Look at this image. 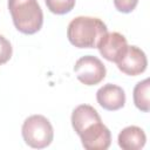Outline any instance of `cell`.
<instances>
[{
	"label": "cell",
	"mask_w": 150,
	"mask_h": 150,
	"mask_svg": "<svg viewBox=\"0 0 150 150\" xmlns=\"http://www.w3.org/2000/svg\"><path fill=\"white\" fill-rule=\"evenodd\" d=\"M47 8L56 15H63L69 13L76 4V0H45Z\"/></svg>",
	"instance_id": "7c38bea8"
},
{
	"label": "cell",
	"mask_w": 150,
	"mask_h": 150,
	"mask_svg": "<svg viewBox=\"0 0 150 150\" xmlns=\"http://www.w3.org/2000/svg\"><path fill=\"white\" fill-rule=\"evenodd\" d=\"M12 54L13 48L11 42L4 35H0V66L8 62L12 57Z\"/></svg>",
	"instance_id": "4fadbf2b"
},
{
	"label": "cell",
	"mask_w": 150,
	"mask_h": 150,
	"mask_svg": "<svg viewBox=\"0 0 150 150\" xmlns=\"http://www.w3.org/2000/svg\"><path fill=\"white\" fill-rule=\"evenodd\" d=\"M97 103L105 110L115 111L124 107L125 104V93L122 87L107 83L101 87L96 93Z\"/></svg>",
	"instance_id": "ba28073f"
},
{
	"label": "cell",
	"mask_w": 150,
	"mask_h": 150,
	"mask_svg": "<svg viewBox=\"0 0 150 150\" xmlns=\"http://www.w3.org/2000/svg\"><path fill=\"white\" fill-rule=\"evenodd\" d=\"M107 32V25L101 19L94 16H76L68 25L67 38L69 42L77 48H96Z\"/></svg>",
	"instance_id": "6da1fadb"
},
{
	"label": "cell",
	"mask_w": 150,
	"mask_h": 150,
	"mask_svg": "<svg viewBox=\"0 0 150 150\" xmlns=\"http://www.w3.org/2000/svg\"><path fill=\"white\" fill-rule=\"evenodd\" d=\"M117 68L129 76H137L145 71L148 60L145 53L137 46H128L124 54L116 62Z\"/></svg>",
	"instance_id": "8992f818"
},
{
	"label": "cell",
	"mask_w": 150,
	"mask_h": 150,
	"mask_svg": "<svg viewBox=\"0 0 150 150\" xmlns=\"http://www.w3.org/2000/svg\"><path fill=\"white\" fill-rule=\"evenodd\" d=\"M97 121H102L101 116L97 110L89 104H80L71 112V125L77 135L84 128Z\"/></svg>",
	"instance_id": "30bf717a"
},
{
	"label": "cell",
	"mask_w": 150,
	"mask_h": 150,
	"mask_svg": "<svg viewBox=\"0 0 150 150\" xmlns=\"http://www.w3.org/2000/svg\"><path fill=\"white\" fill-rule=\"evenodd\" d=\"M128 47L127 39L118 32L105 33L100 40L96 48H98L100 54L110 62H117L124 54Z\"/></svg>",
	"instance_id": "52a82bcc"
},
{
	"label": "cell",
	"mask_w": 150,
	"mask_h": 150,
	"mask_svg": "<svg viewBox=\"0 0 150 150\" xmlns=\"http://www.w3.org/2000/svg\"><path fill=\"white\" fill-rule=\"evenodd\" d=\"M77 80L86 86H95L105 77L107 69L103 62L94 55H84L80 57L74 66Z\"/></svg>",
	"instance_id": "277c9868"
},
{
	"label": "cell",
	"mask_w": 150,
	"mask_h": 150,
	"mask_svg": "<svg viewBox=\"0 0 150 150\" xmlns=\"http://www.w3.org/2000/svg\"><path fill=\"white\" fill-rule=\"evenodd\" d=\"M146 136L142 128L129 125L122 129L117 137V143L123 150H139L145 145Z\"/></svg>",
	"instance_id": "9c48e42d"
},
{
	"label": "cell",
	"mask_w": 150,
	"mask_h": 150,
	"mask_svg": "<svg viewBox=\"0 0 150 150\" xmlns=\"http://www.w3.org/2000/svg\"><path fill=\"white\" fill-rule=\"evenodd\" d=\"M79 136L82 146L87 150H107L111 144V132L102 121L91 123L84 128Z\"/></svg>",
	"instance_id": "5b68a950"
},
{
	"label": "cell",
	"mask_w": 150,
	"mask_h": 150,
	"mask_svg": "<svg viewBox=\"0 0 150 150\" xmlns=\"http://www.w3.org/2000/svg\"><path fill=\"white\" fill-rule=\"evenodd\" d=\"M15 28L27 35L38 33L43 25V13L38 0H8Z\"/></svg>",
	"instance_id": "7a4b0ae2"
},
{
	"label": "cell",
	"mask_w": 150,
	"mask_h": 150,
	"mask_svg": "<svg viewBox=\"0 0 150 150\" xmlns=\"http://www.w3.org/2000/svg\"><path fill=\"white\" fill-rule=\"evenodd\" d=\"M149 89H150V80L145 79L138 82L134 88V103L137 109L143 112H148L150 110V102H149Z\"/></svg>",
	"instance_id": "8fae6325"
},
{
	"label": "cell",
	"mask_w": 150,
	"mask_h": 150,
	"mask_svg": "<svg viewBox=\"0 0 150 150\" xmlns=\"http://www.w3.org/2000/svg\"><path fill=\"white\" fill-rule=\"evenodd\" d=\"M25 143L34 149L47 148L53 138L54 130L49 120L42 115H32L25 120L21 128Z\"/></svg>",
	"instance_id": "3957f363"
},
{
	"label": "cell",
	"mask_w": 150,
	"mask_h": 150,
	"mask_svg": "<svg viewBox=\"0 0 150 150\" xmlns=\"http://www.w3.org/2000/svg\"><path fill=\"white\" fill-rule=\"evenodd\" d=\"M138 4V0H114L115 8L124 14L131 13Z\"/></svg>",
	"instance_id": "5bb4252c"
}]
</instances>
